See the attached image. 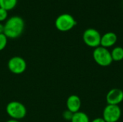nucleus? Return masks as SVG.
Returning <instances> with one entry per match:
<instances>
[{
	"label": "nucleus",
	"mask_w": 123,
	"mask_h": 122,
	"mask_svg": "<svg viewBox=\"0 0 123 122\" xmlns=\"http://www.w3.org/2000/svg\"><path fill=\"white\" fill-rule=\"evenodd\" d=\"M4 25V34L9 39H16L21 36L25 29V22L19 16H13L8 19Z\"/></svg>",
	"instance_id": "obj_1"
},
{
	"label": "nucleus",
	"mask_w": 123,
	"mask_h": 122,
	"mask_svg": "<svg viewBox=\"0 0 123 122\" xmlns=\"http://www.w3.org/2000/svg\"><path fill=\"white\" fill-rule=\"evenodd\" d=\"M6 112L12 119L19 121L26 116L27 109L21 102L12 101L7 104L6 106Z\"/></svg>",
	"instance_id": "obj_2"
},
{
	"label": "nucleus",
	"mask_w": 123,
	"mask_h": 122,
	"mask_svg": "<svg viewBox=\"0 0 123 122\" xmlns=\"http://www.w3.org/2000/svg\"><path fill=\"white\" fill-rule=\"evenodd\" d=\"M92 57L95 63L102 67H107L113 62L110 51L107 48L102 46H99L94 49Z\"/></svg>",
	"instance_id": "obj_3"
},
{
	"label": "nucleus",
	"mask_w": 123,
	"mask_h": 122,
	"mask_svg": "<svg viewBox=\"0 0 123 122\" xmlns=\"http://www.w3.org/2000/svg\"><path fill=\"white\" fill-rule=\"evenodd\" d=\"M76 25V21L74 17L69 14H60L55 21L56 29L61 32H68L72 29Z\"/></svg>",
	"instance_id": "obj_4"
},
{
	"label": "nucleus",
	"mask_w": 123,
	"mask_h": 122,
	"mask_svg": "<svg viewBox=\"0 0 123 122\" xmlns=\"http://www.w3.org/2000/svg\"><path fill=\"white\" fill-rule=\"evenodd\" d=\"M102 35L98 30L94 28L86 29L83 33V41L84 42L90 47L96 48L100 46Z\"/></svg>",
	"instance_id": "obj_5"
},
{
	"label": "nucleus",
	"mask_w": 123,
	"mask_h": 122,
	"mask_svg": "<svg viewBox=\"0 0 123 122\" xmlns=\"http://www.w3.org/2000/svg\"><path fill=\"white\" fill-rule=\"evenodd\" d=\"M122 116V110L118 105L107 104L102 113V118L105 122H117Z\"/></svg>",
	"instance_id": "obj_6"
},
{
	"label": "nucleus",
	"mask_w": 123,
	"mask_h": 122,
	"mask_svg": "<svg viewBox=\"0 0 123 122\" xmlns=\"http://www.w3.org/2000/svg\"><path fill=\"white\" fill-rule=\"evenodd\" d=\"M7 67L11 73L19 75L26 70L27 63L23 58L19 56H14L9 60Z\"/></svg>",
	"instance_id": "obj_7"
},
{
	"label": "nucleus",
	"mask_w": 123,
	"mask_h": 122,
	"mask_svg": "<svg viewBox=\"0 0 123 122\" xmlns=\"http://www.w3.org/2000/svg\"><path fill=\"white\" fill-rule=\"evenodd\" d=\"M106 101L110 105H118L123 101V91L120 88H112L106 96Z\"/></svg>",
	"instance_id": "obj_8"
},
{
	"label": "nucleus",
	"mask_w": 123,
	"mask_h": 122,
	"mask_svg": "<svg viewBox=\"0 0 123 122\" xmlns=\"http://www.w3.org/2000/svg\"><path fill=\"white\" fill-rule=\"evenodd\" d=\"M81 107V101L79 96L73 94L68 97L66 100V108L68 111L75 114L80 111Z\"/></svg>",
	"instance_id": "obj_9"
},
{
	"label": "nucleus",
	"mask_w": 123,
	"mask_h": 122,
	"mask_svg": "<svg viewBox=\"0 0 123 122\" xmlns=\"http://www.w3.org/2000/svg\"><path fill=\"white\" fill-rule=\"evenodd\" d=\"M117 41V35L112 32H108L105 33L103 35H102L101 37V43L100 46L109 48L112 46H114Z\"/></svg>",
	"instance_id": "obj_10"
},
{
	"label": "nucleus",
	"mask_w": 123,
	"mask_h": 122,
	"mask_svg": "<svg viewBox=\"0 0 123 122\" xmlns=\"http://www.w3.org/2000/svg\"><path fill=\"white\" fill-rule=\"evenodd\" d=\"M110 52L113 61L119 62L123 60V47H115Z\"/></svg>",
	"instance_id": "obj_11"
},
{
	"label": "nucleus",
	"mask_w": 123,
	"mask_h": 122,
	"mask_svg": "<svg viewBox=\"0 0 123 122\" xmlns=\"http://www.w3.org/2000/svg\"><path fill=\"white\" fill-rule=\"evenodd\" d=\"M71 122H90V119L86 113L79 111L74 114Z\"/></svg>",
	"instance_id": "obj_12"
},
{
	"label": "nucleus",
	"mask_w": 123,
	"mask_h": 122,
	"mask_svg": "<svg viewBox=\"0 0 123 122\" xmlns=\"http://www.w3.org/2000/svg\"><path fill=\"white\" fill-rule=\"evenodd\" d=\"M17 4V0H0V7L7 12L13 9Z\"/></svg>",
	"instance_id": "obj_13"
},
{
	"label": "nucleus",
	"mask_w": 123,
	"mask_h": 122,
	"mask_svg": "<svg viewBox=\"0 0 123 122\" xmlns=\"http://www.w3.org/2000/svg\"><path fill=\"white\" fill-rule=\"evenodd\" d=\"M7 41H8V38L6 37V36L2 33V34H0V51L3 50L6 45H7Z\"/></svg>",
	"instance_id": "obj_14"
},
{
	"label": "nucleus",
	"mask_w": 123,
	"mask_h": 122,
	"mask_svg": "<svg viewBox=\"0 0 123 122\" xmlns=\"http://www.w3.org/2000/svg\"><path fill=\"white\" fill-rule=\"evenodd\" d=\"M73 115H74V114H73L71 111H68V109H66V110H65V111L63 112L62 116H63V118L66 121H69V122H71V119H72Z\"/></svg>",
	"instance_id": "obj_15"
},
{
	"label": "nucleus",
	"mask_w": 123,
	"mask_h": 122,
	"mask_svg": "<svg viewBox=\"0 0 123 122\" xmlns=\"http://www.w3.org/2000/svg\"><path fill=\"white\" fill-rule=\"evenodd\" d=\"M7 15H8L7 11L0 7V22L4 21L7 18Z\"/></svg>",
	"instance_id": "obj_16"
},
{
	"label": "nucleus",
	"mask_w": 123,
	"mask_h": 122,
	"mask_svg": "<svg viewBox=\"0 0 123 122\" xmlns=\"http://www.w3.org/2000/svg\"><path fill=\"white\" fill-rule=\"evenodd\" d=\"M90 122H105V121L103 119V118L102 117H97V118H95L92 121H91Z\"/></svg>",
	"instance_id": "obj_17"
},
{
	"label": "nucleus",
	"mask_w": 123,
	"mask_h": 122,
	"mask_svg": "<svg viewBox=\"0 0 123 122\" xmlns=\"http://www.w3.org/2000/svg\"><path fill=\"white\" fill-rule=\"evenodd\" d=\"M4 25L0 22V34L4 33Z\"/></svg>",
	"instance_id": "obj_18"
},
{
	"label": "nucleus",
	"mask_w": 123,
	"mask_h": 122,
	"mask_svg": "<svg viewBox=\"0 0 123 122\" xmlns=\"http://www.w3.org/2000/svg\"><path fill=\"white\" fill-rule=\"evenodd\" d=\"M6 122H19V121H17V120H14V119H9V120H8V121H6Z\"/></svg>",
	"instance_id": "obj_19"
},
{
	"label": "nucleus",
	"mask_w": 123,
	"mask_h": 122,
	"mask_svg": "<svg viewBox=\"0 0 123 122\" xmlns=\"http://www.w3.org/2000/svg\"></svg>",
	"instance_id": "obj_20"
}]
</instances>
